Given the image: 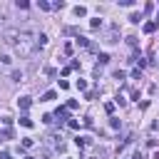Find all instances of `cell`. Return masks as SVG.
<instances>
[{
	"instance_id": "1",
	"label": "cell",
	"mask_w": 159,
	"mask_h": 159,
	"mask_svg": "<svg viewBox=\"0 0 159 159\" xmlns=\"http://www.w3.org/2000/svg\"><path fill=\"white\" fill-rule=\"evenodd\" d=\"M15 47H17L20 57H27V55L32 52V47H35V35L22 30V32H20V37H17V42H15Z\"/></svg>"
},
{
	"instance_id": "2",
	"label": "cell",
	"mask_w": 159,
	"mask_h": 159,
	"mask_svg": "<svg viewBox=\"0 0 159 159\" xmlns=\"http://www.w3.org/2000/svg\"><path fill=\"white\" fill-rule=\"evenodd\" d=\"M17 37H20V30H5L2 42H5V45H15V42H17Z\"/></svg>"
},
{
	"instance_id": "3",
	"label": "cell",
	"mask_w": 159,
	"mask_h": 159,
	"mask_svg": "<svg viewBox=\"0 0 159 159\" xmlns=\"http://www.w3.org/2000/svg\"><path fill=\"white\" fill-rule=\"evenodd\" d=\"M45 45H47V35H45V32L35 35V47H45Z\"/></svg>"
},
{
	"instance_id": "4",
	"label": "cell",
	"mask_w": 159,
	"mask_h": 159,
	"mask_svg": "<svg viewBox=\"0 0 159 159\" xmlns=\"http://www.w3.org/2000/svg\"><path fill=\"white\" fill-rule=\"evenodd\" d=\"M154 30H157V20H149V22H144V32H147V35H152Z\"/></svg>"
},
{
	"instance_id": "5",
	"label": "cell",
	"mask_w": 159,
	"mask_h": 159,
	"mask_svg": "<svg viewBox=\"0 0 159 159\" xmlns=\"http://www.w3.org/2000/svg\"><path fill=\"white\" fill-rule=\"evenodd\" d=\"M17 107H20V109H27V107H30V97H20V99H17Z\"/></svg>"
},
{
	"instance_id": "6",
	"label": "cell",
	"mask_w": 159,
	"mask_h": 159,
	"mask_svg": "<svg viewBox=\"0 0 159 159\" xmlns=\"http://www.w3.org/2000/svg\"><path fill=\"white\" fill-rule=\"evenodd\" d=\"M75 144H77V147H87V144H89V139H87V137H80V134H77V137H75Z\"/></svg>"
},
{
	"instance_id": "7",
	"label": "cell",
	"mask_w": 159,
	"mask_h": 159,
	"mask_svg": "<svg viewBox=\"0 0 159 159\" xmlns=\"http://www.w3.org/2000/svg\"><path fill=\"white\" fill-rule=\"evenodd\" d=\"M20 144H22V149H30L35 142H32V137H22V142H20Z\"/></svg>"
},
{
	"instance_id": "8",
	"label": "cell",
	"mask_w": 159,
	"mask_h": 159,
	"mask_svg": "<svg viewBox=\"0 0 159 159\" xmlns=\"http://www.w3.org/2000/svg\"><path fill=\"white\" fill-rule=\"evenodd\" d=\"M75 15H77V17H84V15H87V7L77 5V7H75Z\"/></svg>"
},
{
	"instance_id": "9",
	"label": "cell",
	"mask_w": 159,
	"mask_h": 159,
	"mask_svg": "<svg viewBox=\"0 0 159 159\" xmlns=\"http://www.w3.org/2000/svg\"><path fill=\"white\" fill-rule=\"evenodd\" d=\"M20 124H22V127H32V119H30L27 114H22V117H20Z\"/></svg>"
},
{
	"instance_id": "10",
	"label": "cell",
	"mask_w": 159,
	"mask_h": 159,
	"mask_svg": "<svg viewBox=\"0 0 159 159\" xmlns=\"http://www.w3.org/2000/svg\"><path fill=\"white\" fill-rule=\"evenodd\" d=\"M55 114H57V117H60V119H67V107H60V109H57V112H55Z\"/></svg>"
},
{
	"instance_id": "11",
	"label": "cell",
	"mask_w": 159,
	"mask_h": 159,
	"mask_svg": "<svg viewBox=\"0 0 159 159\" xmlns=\"http://www.w3.org/2000/svg\"><path fill=\"white\" fill-rule=\"evenodd\" d=\"M52 99H55V92H45L42 94V102H52Z\"/></svg>"
},
{
	"instance_id": "12",
	"label": "cell",
	"mask_w": 159,
	"mask_h": 159,
	"mask_svg": "<svg viewBox=\"0 0 159 159\" xmlns=\"http://www.w3.org/2000/svg\"><path fill=\"white\" fill-rule=\"evenodd\" d=\"M129 20H132V22H139V20H142V15H139V12H132V15H129Z\"/></svg>"
},
{
	"instance_id": "13",
	"label": "cell",
	"mask_w": 159,
	"mask_h": 159,
	"mask_svg": "<svg viewBox=\"0 0 159 159\" xmlns=\"http://www.w3.org/2000/svg\"><path fill=\"white\" fill-rule=\"evenodd\" d=\"M77 45H82V47H87V45H89V40H87V37H77Z\"/></svg>"
},
{
	"instance_id": "14",
	"label": "cell",
	"mask_w": 159,
	"mask_h": 159,
	"mask_svg": "<svg viewBox=\"0 0 159 159\" xmlns=\"http://www.w3.org/2000/svg\"><path fill=\"white\" fill-rule=\"evenodd\" d=\"M67 109H77V99H70L67 102Z\"/></svg>"
},
{
	"instance_id": "15",
	"label": "cell",
	"mask_w": 159,
	"mask_h": 159,
	"mask_svg": "<svg viewBox=\"0 0 159 159\" xmlns=\"http://www.w3.org/2000/svg\"><path fill=\"white\" fill-rule=\"evenodd\" d=\"M104 109H107V114H112V112H114V104H112V102H107V104H104Z\"/></svg>"
},
{
	"instance_id": "16",
	"label": "cell",
	"mask_w": 159,
	"mask_h": 159,
	"mask_svg": "<svg viewBox=\"0 0 159 159\" xmlns=\"http://www.w3.org/2000/svg\"><path fill=\"white\" fill-rule=\"evenodd\" d=\"M132 159H144V154H142V152H134V157H132Z\"/></svg>"
},
{
	"instance_id": "17",
	"label": "cell",
	"mask_w": 159,
	"mask_h": 159,
	"mask_svg": "<svg viewBox=\"0 0 159 159\" xmlns=\"http://www.w3.org/2000/svg\"><path fill=\"white\" fill-rule=\"evenodd\" d=\"M2 137H7V132H0V142H2Z\"/></svg>"
},
{
	"instance_id": "18",
	"label": "cell",
	"mask_w": 159,
	"mask_h": 159,
	"mask_svg": "<svg viewBox=\"0 0 159 159\" xmlns=\"http://www.w3.org/2000/svg\"><path fill=\"white\" fill-rule=\"evenodd\" d=\"M154 159H159V152H157V154H154Z\"/></svg>"
},
{
	"instance_id": "19",
	"label": "cell",
	"mask_w": 159,
	"mask_h": 159,
	"mask_svg": "<svg viewBox=\"0 0 159 159\" xmlns=\"http://www.w3.org/2000/svg\"><path fill=\"white\" fill-rule=\"evenodd\" d=\"M25 159H35V157H25Z\"/></svg>"
},
{
	"instance_id": "20",
	"label": "cell",
	"mask_w": 159,
	"mask_h": 159,
	"mask_svg": "<svg viewBox=\"0 0 159 159\" xmlns=\"http://www.w3.org/2000/svg\"><path fill=\"white\" fill-rule=\"evenodd\" d=\"M87 159H92V157H87Z\"/></svg>"
},
{
	"instance_id": "21",
	"label": "cell",
	"mask_w": 159,
	"mask_h": 159,
	"mask_svg": "<svg viewBox=\"0 0 159 159\" xmlns=\"http://www.w3.org/2000/svg\"><path fill=\"white\" fill-rule=\"evenodd\" d=\"M0 22H2V20H0Z\"/></svg>"
}]
</instances>
